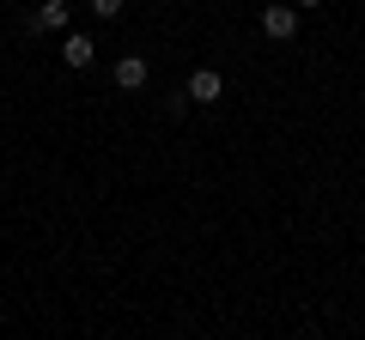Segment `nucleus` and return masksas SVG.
<instances>
[{"mask_svg":"<svg viewBox=\"0 0 365 340\" xmlns=\"http://www.w3.org/2000/svg\"><path fill=\"white\" fill-rule=\"evenodd\" d=\"M262 31H268L274 43H292L299 37V6H292V0H268V6H262Z\"/></svg>","mask_w":365,"mask_h":340,"instance_id":"nucleus-1","label":"nucleus"},{"mask_svg":"<svg viewBox=\"0 0 365 340\" xmlns=\"http://www.w3.org/2000/svg\"><path fill=\"white\" fill-rule=\"evenodd\" d=\"M182 97H189V104H220V97H225V73H220V67H195Z\"/></svg>","mask_w":365,"mask_h":340,"instance_id":"nucleus-2","label":"nucleus"},{"mask_svg":"<svg viewBox=\"0 0 365 340\" xmlns=\"http://www.w3.org/2000/svg\"><path fill=\"white\" fill-rule=\"evenodd\" d=\"M61 61L73 67V73H86V67L98 61V43H91L86 31H67V37H61Z\"/></svg>","mask_w":365,"mask_h":340,"instance_id":"nucleus-3","label":"nucleus"},{"mask_svg":"<svg viewBox=\"0 0 365 340\" xmlns=\"http://www.w3.org/2000/svg\"><path fill=\"white\" fill-rule=\"evenodd\" d=\"M146 79H153V67H146V55H122V61H116V85H122V92H140Z\"/></svg>","mask_w":365,"mask_h":340,"instance_id":"nucleus-4","label":"nucleus"},{"mask_svg":"<svg viewBox=\"0 0 365 340\" xmlns=\"http://www.w3.org/2000/svg\"><path fill=\"white\" fill-rule=\"evenodd\" d=\"M67 18H73L67 0H43L37 13H31V31H67Z\"/></svg>","mask_w":365,"mask_h":340,"instance_id":"nucleus-5","label":"nucleus"},{"mask_svg":"<svg viewBox=\"0 0 365 340\" xmlns=\"http://www.w3.org/2000/svg\"><path fill=\"white\" fill-rule=\"evenodd\" d=\"M91 13L98 18H122V0H91Z\"/></svg>","mask_w":365,"mask_h":340,"instance_id":"nucleus-6","label":"nucleus"},{"mask_svg":"<svg viewBox=\"0 0 365 340\" xmlns=\"http://www.w3.org/2000/svg\"><path fill=\"white\" fill-rule=\"evenodd\" d=\"M292 6H299V13H317V6H329V0H292Z\"/></svg>","mask_w":365,"mask_h":340,"instance_id":"nucleus-7","label":"nucleus"}]
</instances>
